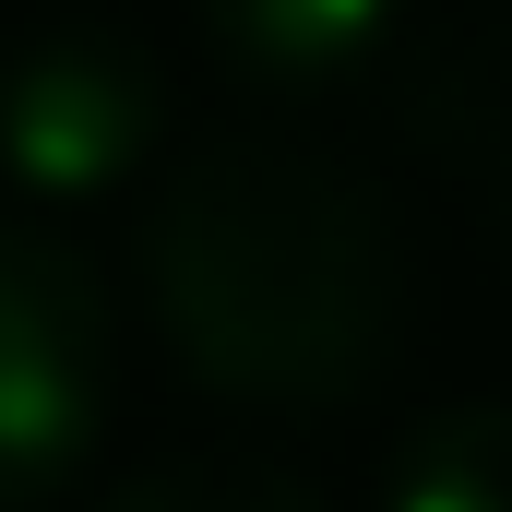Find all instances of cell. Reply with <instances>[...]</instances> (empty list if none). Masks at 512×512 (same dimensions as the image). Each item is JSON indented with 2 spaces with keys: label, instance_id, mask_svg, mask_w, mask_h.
<instances>
[{
  "label": "cell",
  "instance_id": "1",
  "mask_svg": "<svg viewBox=\"0 0 512 512\" xmlns=\"http://www.w3.org/2000/svg\"><path fill=\"white\" fill-rule=\"evenodd\" d=\"M143 298L167 358L203 393L298 417V405H358L393 370L417 262H405V215L346 155L227 131L155 179Z\"/></svg>",
  "mask_w": 512,
  "mask_h": 512
},
{
  "label": "cell",
  "instance_id": "2",
  "mask_svg": "<svg viewBox=\"0 0 512 512\" xmlns=\"http://www.w3.org/2000/svg\"><path fill=\"white\" fill-rule=\"evenodd\" d=\"M120 393V322L72 239L36 215H0V512L72 489Z\"/></svg>",
  "mask_w": 512,
  "mask_h": 512
},
{
  "label": "cell",
  "instance_id": "3",
  "mask_svg": "<svg viewBox=\"0 0 512 512\" xmlns=\"http://www.w3.org/2000/svg\"><path fill=\"white\" fill-rule=\"evenodd\" d=\"M167 84L120 24H36L0 48V191L12 215H84L120 203L155 167Z\"/></svg>",
  "mask_w": 512,
  "mask_h": 512
},
{
  "label": "cell",
  "instance_id": "4",
  "mask_svg": "<svg viewBox=\"0 0 512 512\" xmlns=\"http://www.w3.org/2000/svg\"><path fill=\"white\" fill-rule=\"evenodd\" d=\"M191 24H203V48L227 72L310 96V84H346V72L382 60L405 0H191Z\"/></svg>",
  "mask_w": 512,
  "mask_h": 512
},
{
  "label": "cell",
  "instance_id": "5",
  "mask_svg": "<svg viewBox=\"0 0 512 512\" xmlns=\"http://www.w3.org/2000/svg\"><path fill=\"white\" fill-rule=\"evenodd\" d=\"M382 512H512V405H441L393 441Z\"/></svg>",
  "mask_w": 512,
  "mask_h": 512
},
{
  "label": "cell",
  "instance_id": "6",
  "mask_svg": "<svg viewBox=\"0 0 512 512\" xmlns=\"http://www.w3.org/2000/svg\"><path fill=\"white\" fill-rule=\"evenodd\" d=\"M108 512H322L298 477H274V465H239V453H191V465H155V477H131Z\"/></svg>",
  "mask_w": 512,
  "mask_h": 512
},
{
  "label": "cell",
  "instance_id": "7",
  "mask_svg": "<svg viewBox=\"0 0 512 512\" xmlns=\"http://www.w3.org/2000/svg\"><path fill=\"white\" fill-rule=\"evenodd\" d=\"M501 227H512V179H501Z\"/></svg>",
  "mask_w": 512,
  "mask_h": 512
}]
</instances>
